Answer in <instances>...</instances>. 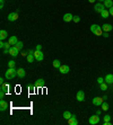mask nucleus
<instances>
[{
    "mask_svg": "<svg viewBox=\"0 0 113 125\" xmlns=\"http://www.w3.org/2000/svg\"><path fill=\"white\" fill-rule=\"evenodd\" d=\"M16 76H17V70H16L15 68H8L7 71H6V73H5L6 79H8V80L14 79Z\"/></svg>",
    "mask_w": 113,
    "mask_h": 125,
    "instance_id": "obj_1",
    "label": "nucleus"
},
{
    "mask_svg": "<svg viewBox=\"0 0 113 125\" xmlns=\"http://www.w3.org/2000/svg\"><path fill=\"white\" fill-rule=\"evenodd\" d=\"M91 32H92L93 34L97 35V36H100V35H103L102 27L98 26V25H96V24H93L92 26H91Z\"/></svg>",
    "mask_w": 113,
    "mask_h": 125,
    "instance_id": "obj_2",
    "label": "nucleus"
},
{
    "mask_svg": "<svg viewBox=\"0 0 113 125\" xmlns=\"http://www.w3.org/2000/svg\"><path fill=\"white\" fill-rule=\"evenodd\" d=\"M88 123L91 125H96L100 123V115L97 114H95V115H93V116H91L89 117V120H88Z\"/></svg>",
    "mask_w": 113,
    "mask_h": 125,
    "instance_id": "obj_3",
    "label": "nucleus"
},
{
    "mask_svg": "<svg viewBox=\"0 0 113 125\" xmlns=\"http://www.w3.org/2000/svg\"><path fill=\"white\" fill-rule=\"evenodd\" d=\"M94 9H95V11L96 12H98V14H101L104 9H106L105 8V6H104V4H102V2H97L96 5L94 6Z\"/></svg>",
    "mask_w": 113,
    "mask_h": 125,
    "instance_id": "obj_4",
    "label": "nucleus"
},
{
    "mask_svg": "<svg viewBox=\"0 0 113 125\" xmlns=\"http://www.w3.org/2000/svg\"><path fill=\"white\" fill-rule=\"evenodd\" d=\"M34 56H35L36 61L41 62V61H43V59H44V54H43L42 51H35V52H34Z\"/></svg>",
    "mask_w": 113,
    "mask_h": 125,
    "instance_id": "obj_5",
    "label": "nucleus"
},
{
    "mask_svg": "<svg viewBox=\"0 0 113 125\" xmlns=\"http://www.w3.org/2000/svg\"><path fill=\"white\" fill-rule=\"evenodd\" d=\"M103 101H105V100L103 99V97H95V98H93V100H92L93 105H95V106H101V105L103 104Z\"/></svg>",
    "mask_w": 113,
    "mask_h": 125,
    "instance_id": "obj_6",
    "label": "nucleus"
},
{
    "mask_svg": "<svg viewBox=\"0 0 113 125\" xmlns=\"http://www.w3.org/2000/svg\"><path fill=\"white\" fill-rule=\"evenodd\" d=\"M59 71H60L62 74H66V73L70 72V67L67 65V64H61V67L59 68Z\"/></svg>",
    "mask_w": 113,
    "mask_h": 125,
    "instance_id": "obj_7",
    "label": "nucleus"
},
{
    "mask_svg": "<svg viewBox=\"0 0 113 125\" xmlns=\"http://www.w3.org/2000/svg\"><path fill=\"white\" fill-rule=\"evenodd\" d=\"M7 19L9 21H16L17 19H18V12H10L9 15H8V17H7Z\"/></svg>",
    "mask_w": 113,
    "mask_h": 125,
    "instance_id": "obj_8",
    "label": "nucleus"
},
{
    "mask_svg": "<svg viewBox=\"0 0 113 125\" xmlns=\"http://www.w3.org/2000/svg\"><path fill=\"white\" fill-rule=\"evenodd\" d=\"M68 124L69 125H78V120L76 115H72L71 117L68 120Z\"/></svg>",
    "mask_w": 113,
    "mask_h": 125,
    "instance_id": "obj_9",
    "label": "nucleus"
},
{
    "mask_svg": "<svg viewBox=\"0 0 113 125\" xmlns=\"http://www.w3.org/2000/svg\"><path fill=\"white\" fill-rule=\"evenodd\" d=\"M76 98H77L78 101H84L85 100V93L83 91V90H79L76 95Z\"/></svg>",
    "mask_w": 113,
    "mask_h": 125,
    "instance_id": "obj_10",
    "label": "nucleus"
},
{
    "mask_svg": "<svg viewBox=\"0 0 113 125\" xmlns=\"http://www.w3.org/2000/svg\"><path fill=\"white\" fill-rule=\"evenodd\" d=\"M9 54H10L13 57H15V56H17V55L19 54V50H17L16 46H11L10 50H9Z\"/></svg>",
    "mask_w": 113,
    "mask_h": 125,
    "instance_id": "obj_11",
    "label": "nucleus"
},
{
    "mask_svg": "<svg viewBox=\"0 0 113 125\" xmlns=\"http://www.w3.org/2000/svg\"><path fill=\"white\" fill-rule=\"evenodd\" d=\"M7 108H8V103L6 100H4V99H1L0 100V110L1 112H5Z\"/></svg>",
    "mask_w": 113,
    "mask_h": 125,
    "instance_id": "obj_12",
    "label": "nucleus"
},
{
    "mask_svg": "<svg viewBox=\"0 0 113 125\" xmlns=\"http://www.w3.org/2000/svg\"><path fill=\"white\" fill-rule=\"evenodd\" d=\"M62 19H63V21H66V23H69V21H71L72 19H74V16H72L70 12H68V14H65V15H63Z\"/></svg>",
    "mask_w": 113,
    "mask_h": 125,
    "instance_id": "obj_13",
    "label": "nucleus"
},
{
    "mask_svg": "<svg viewBox=\"0 0 113 125\" xmlns=\"http://www.w3.org/2000/svg\"><path fill=\"white\" fill-rule=\"evenodd\" d=\"M104 81L108 83V85H112V83H113V74H112V73L106 74V77L104 78Z\"/></svg>",
    "mask_w": 113,
    "mask_h": 125,
    "instance_id": "obj_14",
    "label": "nucleus"
},
{
    "mask_svg": "<svg viewBox=\"0 0 113 125\" xmlns=\"http://www.w3.org/2000/svg\"><path fill=\"white\" fill-rule=\"evenodd\" d=\"M44 85H45L44 79H37V80H36V82H35L36 88H43V87H44Z\"/></svg>",
    "mask_w": 113,
    "mask_h": 125,
    "instance_id": "obj_15",
    "label": "nucleus"
},
{
    "mask_svg": "<svg viewBox=\"0 0 113 125\" xmlns=\"http://www.w3.org/2000/svg\"><path fill=\"white\" fill-rule=\"evenodd\" d=\"M102 29H103V32L109 33V32H111L113 29V26L111 25V24H104V25L102 26Z\"/></svg>",
    "mask_w": 113,
    "mask_h": 125,
    "instance_id": "obj_16",
    "label": "nucleus"
},
{
    "mask_svg": "<svg viewBox=\"0 0 113 125\" xmlns=\"http://www.w3.org/2000/svg\"><path fill=\"white\" fill-rule=\"evenodd\" d=\"M8 43L10 44V45H16L17 43H18V40H17V36H10L9 37V40H8Z\"/></svg>",
    "mask_w": 113,
    "mask_h": 125,
    "instance_id": "obj_17",
    "label": "nucleus"
},
{
    "mask_svg": "<svg viewBox=\"0 0 113 125\" xmlns=\"http://www.w3.org/2000/svg\"><path fill=\"white\" fill-rule=\"evenodd\" d=\"M26 76V72H25V70L23 68H19V69H17V77H19V78H24Z\"/></svg>",
    "mask_w": 113,
    "mask_h": 125,
    "instance_id": "obj_18",
    "label": "nucleus"
},
{
    "mask_svg": "<svg viewBox=\"0 0 113 125\" xmlns=\"http://www.w3.org/2000/svg\"><path fill=\"white\" fill-rule=\"evenodd\" d=\"M7 36H8V33H7V31H5V29H1V31H0V38H1V41L6 40V38H7Z\"/></svg>",
    "mask_w": 113,
    "mask_h": 125,
    "instance_id": "obj_19",
    "label": "nucleus"
},
{
    "mask_svg": "<svg viewBox=\"0 0 113 125\" xmlns=\"http://www.w3.org/2000/svg\"><path fill=\"white\" fill-rule=\"evenodd\" d=\"M100 15H101V17H102V18H108L109 16H110V11H109L108 9H104V10H103Z\"/></svg>",
    "mask_w": 113,
    "mask_h": 125,
    "instance_id": "obj_20",
    "label": "nucleus"
},
{
    "mask_svg": "<svg viewBox=\"0 0 113 125\" xmlns=\"http://www.w3.org/2000/svg\"><path fill=\"white\" fill-rule=\"evenodd\" d=\"M103 4L105 6V8H111L113 6V0H105Z\"/></svg>",
    "mask_w": 113,
    "mask_h": 125,
    "instance_id": "obj_21",
    "label": "nucleus"
},
{
    "mask_svg": "<svg viewBox=\"0 0 113 125\" xmlns=\"http://www.w3.org/2000/svg\"><path fill=\"white\" fill-rule=\"evenodd\" d=\"M62 116H63V118H66V120L68 121L72 116V114L69 112V110H66V112H63V115H62Z\"/></svg>",
    "mask_w": 113,
    "mask_h": 125,
    "instance_id": "obj_22",
    "label": "nucleus"
},
{
    "mask_svg": "<svg viewBox=\"0 0 113 125\" xmlns=\"http://www.w3.org/2000/svg\"><path fill=\"white\" fill-rule=\"evenodd\" d=\"M52 65H53V68L59 69V68H60V67H61V62H60L59 60H54V61L52 62Z\"/></svg>",
    "mask_w": 113,
    "mask_h": 125,
    "instance_id": "obj_23",
    "label": "nucleus"
},
{
    "mask_svg": "<svg viewBox=\"0 0 113 125\" xmlns=\"http://www.w3.org/2000/svg\"><path fill=\"white\" fill-rule=\"evenodd\" d=\"M26 59H27V61H28L30 63H33V62H34L35 56H34V54H28V55L26 56Z\"/></svg>",
    "mask_w": 113,
    "mask_h": 125,
    "instance_id": "obj_24",
    "label": "nucleus"
},
{
    "mask_svg": "<svg viewBox=\"0 0 113 125\" xmlns=\"http://www.w3.org/2000/svg\"><path fill=\"white\" fill-rule=\"evenodd\" d=\"M1 90H4L5 93H7V91L9 90V85H8V83H2V85H1Z\"/></svg>",
    "mask_w": 113,
    "mask_h": 125,
    "instance_id": "obj_25",
    "label": "nucleus"
},
{
    "mask_svg": "<svg viewBox=\"0 0 113 125\" xmlns=\"http://www.w3.org/2000/svg\"><path fill=\"white\" fill-rule=\"evenodd\" d=\"M14 46H16V48H17V50H19V51H21L22 48H23V46H24V44H23V42L18 41V43H17L16 45H14Z\"/></svg>",
    "mask_w": 113,
    "mask_h": 125,
    "instance_id": "obj_26",
    "label": "nucleus"
},
{
    "mask_svg": "<svg viewBox=\"0 0 113 125\" xmlns=\"http://www.w3.org/2000/svg\"><path fill=\"white\" fill-rule=\"evenodd\" d=\"M101 107H102V110H105V112H106V110L109 109V104L105 103V101H103V104L101 105Z\"/></svg>",
    "mask_w": 113,
    "mask_h": 125,
    "instance_id": "obj_27",
    "label": "nucleus"
},
{
    "mask_svg": "<svg viewBox=\"0 0 113 125\" xmlns=\"http://www.w3.org/2000/svg\"><path fill=\"white\" fill-rule=\"evenodd\" d=\"M100 88H101V90H106L108 89V83L106 82H103L100 85Z\"/></svg>",
    "mask_w": 113,
    "mask_h": 125,
    "instance_id": "obj_28",
    "label": "nucleus"
},
{
    "mask_svg": "<svg viewBox=\"0 0 113 125\" xmlns=\"http://www.w3.org/2000/svg\"><path fill=\"white\" fill-rule=\"evenodd\" d=\"M15 64H16L15 61H14V60H10V61L8 62V68H15Z\"/></svg>",
    "mask_w": 113,
    "mask_h": 125,
    "instance_id": "obj_29",
    "label": "nucleus"
},
{
    "mask_svg": "<svg viewBox=\"0 0 113 125\" xmlns=\"http://www.w3.org/2000/svg\"><path fill=\"white\" fill-rule=\"evenodd\" d=\"M35 89H36V86H35V85H30V86H28V90H30L31 93H33Z\"/></svg>",
    "mask_w": 113,
    "mask_h": 125,
    "instance_id": "obj_30",
    "label": "nucleus"
},
{
    "mask_svg": "<svg viewBox=\"0 0 113 125\" xmlns=\"http://www.w3.org/2000/svg\"><path fill=\"white\" fill-rule=\"evenodd\" d=\"M72 21H75V23H79V21H80V17H79V16H74Z\"/></svg>",
    "mask_w": 113,
    "mask_h": 125,
    "instance_id": "obj_31",
    "label": "nucleus"
},
{
    "mask_svg": "<svg viewBox=\"0 0 113 125\" xmlns=\"http://www.w3.org/2000/svg\"><path fill=\"white\" fill-rule=\"evenodd\" d=\"M103 120H104V122H109V121H111V116L110 115H105L103 117Z\"/></svg>",
    "mask_w": 113,
    "mask_h": 125,
    "instance_id": "obj_32",
    "label": "nucleus"
},
{
    "mask_svg": "<svg viewBox=\"0 0 113 125\" xmlns=\"http://www.w3.org/2000/svg\"><path fill=\"white\" fill-rule=\"evenodd\" d=\"M103 82H105V81H104V78H102V77L97 78V83L98 85H101V83H103Z\"/></svg>",
    "mask_w": 113,
    "mask_h": 125,
    "instance_id": "obj_33",
    "label": "nucleus"
},
{
    "mask_svg": "<svg viewBox=\"0 0 113 125\" xmlns=\"http://www.w3.org/2000/svg\"><path fill=\"white\" fill-rule=\"evenodd\" d=\"M35 51H42V45L37 44V45L35 46Z\"/></svg>",
    "mask_w": 113,
    "mask_h": 125,
    "instance_id": "obj_34",
    "label": "nucleus"
},
{
    "mask_svg": "<svg viewBox=\"0 0 113 125\" xmlns=\"http://www.w3.org/2000/svg\"><path fill=\"white\" fill-rule=\"evenodd\" d=\"M5 94H6L5 91H4V90H1V89H0V98H1V99L4 98V96H5Z\"/></svg>",
    "mask_w": 113,
    "mask_h": 125,
    "instance_id": "obj_35",
    "label": "nucleus"
},
{
    "mask_svg": "<svg viewBox=\"0 0 113 125\" xmlns=\"http://www.w3.org/2000/svg\"><path fill=\"white\" fill-rule=\"evenodd\" d=\"M5 46H6V43L4 41H1L0 42V47H1V48H5Z\"/></svg>",
    "mask_w": 113,
    "mask_h": 125,
    "instance_id": "obj_36",
    "label": "nucleus"
},
{
    "mask_svg": "<svg viewBox=\"0 0 113 125\" xmlns=\"http://www.w3.org/2000/svg\"><path fill=\"white\" fill-rule=\"evenodd\" d=\"M21 54L23 56H27V55H28V51H24V52H22Z\"/></svg>",
    "mask_w": 113,
    "mask_h": 125,
    "instance_id": "obj_37",
    "label": "nucleus"
},
{
    "mask_svg": "<svg viewBox=\"0 0 113 125\" xmlns=\"http://www.w3.org/2000/svg\"><path fill=\"white\" fill-rule=\"evenodd\" d=\"M4 4H5V0H0V8L1 9L4 8Z\"/></svg>",
    "mask_w": 113,
    "mask_h": 125,
    "instance_id": "obj_38",
    "label": "nucleus"
},
{
    "mask_svg": "<svg viewBox=\"0 0 113 125\" xmlns=\"http://www.w3.org/2000/svg\"><path fill=\"white\" fill-rule=\"evenodd\" d=\"M109 11H110V15L113 16V6L111 7V8H109Z\"/></svg>",
    "mask_w": 113,
    "mask_h": 125,
    "instance_id": "obj_39",
    "label": "nucleus"
},
{
    "mask_svg": "<svg viewBox=\"0 0 113 125\" xmlns=\"http://www.w3.org/2000/svg\"><path fill=\"white\" fill-rule=\"evenodd\" d=\"M103 36H104V37H109V33H106V32H103Z\"/></svg>",
    "mask_w": 113,
    "mask_h": 125,
    "instance_id": "obj_40",
    "label": "nucleus"
},
{
    "mask_svg": "<svg viewBox=\"0 0 113 125\" xmlns=\"http://www.w3.org/2000/svg\"><path fill=\"white\" fill-rule=\"evenodd\" d=\"M0 83L2 85V83H5V79L4 78H0Z\"/></svg>",
    "mask_w": 113,
    "mask_h": 125,
    "instance_id": "obj_41",
    "label": "nucleus"
},
{
    "mask_svg": "<svg viewBox=\"0 0 113 125\" xmlns=\"http://www.w3.org/2000/svg\"><path fill=\"white\" fill-rule=\"evenodd\" d=\"M35 51H33V50H28V54H34Z\"/></svg>",
    "mask_w": 113,
    "mask_h": 125,
    "instance_id": "obj_42",
    "label": "nucleus"
},
{
    "mask_svg": "<svg viewBox=\"0 0 113 125\" xmlns=\"http://www.w3.org/2000/svg\"><path fill=\"white\" fill-rule=\"evenodd\" d=\"M101 113H102V110H101V109H97V112H96V114H97V115H101Z\"/></svg>",
    "mask_w": 113,
    "mask_h": 125,
    "instance_id": "obj_43",
    "label": "nucleus"
},
{
    "mask_svg": "<svg viewBox=\"0 0 113 125\" xmlns=\"http://www.w3.org/2000/svg\"><path fill=\"white\" fill-rule=\"evenodd\" d=\"M88 1H89V2H91V4H94V2H95V1H96V0H88Z\"/></svg>",
    "mask_w": 113,
    "mask_h": 125,
    "instance_id": "obj_44",
    "label": "nucleus"
},
{
    "mask_svg": "<svg viewBox=\"0 0 113 125\" xmlns=\"http://www.w3.org/2000/svg\"><path fill=\"white\" fill-rule=\"evenodd\" d=\"M98 1H100V2H104L105 0H98Z\"/></svg>",
    "mask_w": 113,
    "mask_h": 125,
    "instance_id": "obj_45",
    "label": "nucleus"
}]
</instances>
